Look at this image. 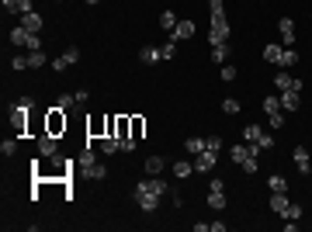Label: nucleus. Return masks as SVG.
<instances>
[{"instance_id":"obj_16","label":"nucleus","mask_w":312,"mask_h":232,"mask_svg":"<svg viewBox=\"0 0 312 232\" xmlns=\"http://www.w3.org/2000/svg\"><path fill=\"white\" fill-rule=\"evenodd\" d=\"M267 187H271V194H288V180H284L281 173L267 177Z\"/></svg>"},{"instance_id":"obj_5","label":"nucleus","mask_w":312,"mask_h":232,"mask_svg":"<svg viewBox=\"0 0 312 232\" xmlns=\"http://www.w3.org/2000/svg\"><path fill=\"white\" fill-rule=\"evenodd\" d=\"M215 163H219V153H208V149H205V153L195 156V173H212Z\"/></svg>"},{"instance_id":"obj_11","label":"nucleus","mask_w":312,"mask_h":232,"mask_svg":"<svg viewBox=\"0 0 312 232\" xmlns=\"http://www.w3.org/2000/svg\"><path fill=\"white\" fill-rule=\"evenodd\" d=\"M195 32H198V25H195V21H177V28H174V35H170V39H174V42H177V39H195Z\"/></svg>"},{"instance_id":"obj_9","label":"nucleus","mask_w":312,"mask_h":232,"mask_svg":"<svg viewBox=\"0 0 312 232\" xmlns=\"http://www.w3.org/2000/svg\"><path fill=\"white\" fill-rule=\"evenodd\" d=\"M302 90H281V111H298Z\"/></svg>"},{"instance_id":"obj_20","label":"nucleus","mask_w":312,"mask_h":232,"mask_svg":"<svg viewBox=\"0 0 312 232\" xmlns=\"http://www.w3.org/2000/svg\"><path fill=\"white\" fill-rule=\"evenodd\" d=\"M28 35H32V32H28L25 25H18V28H11V42H14V45H21V49H25V42H28Z\"/></svg>"},{"instance_id":"obj_42","label":"nucleus","mask_w":312,"mask_h":232,"mask_svg":"<svg viewBox=\"0 0 312 232\" xmlns=\"http://www.w3.org/2000/svg\"><path fill=\"white\" fill-rule=\"evenodd\" d=\"M160 52H163V59H174V56H177V45H174V39H170V42H167Z\"/></svg>"},{"instance_id":"obj_33","label":"nucleus","mask_w":312,"mask_h":232,"mask_svg":"<svg viewBox=\"0 0 312 232\" xmlns=\"http://www.w3.org/2000/svg\"><path fill=\"white\" fill-rule=\"evenodd\" d=\"M11 118H14V128H18V132L28 128V115H25V111H11Z\"/></svg>"},{"instance_id":"obj_14","label":"nucleus","mask_w":312,"mask_h":232,"mask_svg":"<svg viewBox=\"0 0 312 232\" xmlns=\"http://www.w3.org/2000/svg\"><path fill=\"white\" fill-rule=\"evenodd\" d=\"M118 149H121V139H118V135H104V139H101V153H104V156H115Z\"/></svg>"},{"instance_id":"obj_4","label":"nucleus","mask_w":312,"mask_h":232,"mask_svg":"<svg viewBox=\"0 0 312 232\" xmlns=\"http://www.w3.org/2000/svg\"><path fill=\"white\" fill-rule=\"evenodd\" d=\"M135 201H139V208L142 211H156V208H160V194H153V191H146L142 184H135Z\"/></svg>"},{"instance_id":"obj_37","label":"nucleus","mask_w":312,"mask_h":232,"mask_svg":"<svg viewBox=\"0 0 312 232\" xmlns=\"http://www.w3.org/2000/svg\"><path fill=\"white\" fill-rule=\"evenodd\" d=\"M295 49H284V56H281V70H288V66H295Z\"/></svg>"},{"instance_id":"obj_18","label":"nucleus","mask_w":312,"mask_h":232,"mask_svg":"<svg viewBox=\"0 0 312 232\" xmlns=\"http://www.w3.org/2000/svg\"><path fill=\"white\" fill-rule=\"evenodd\" d=\"M163 166H167V163H163V156H149V159H146V173H149V177H160V173H163Z\"/></svg>"},{"instance_id":"obj_13","label":"nucleus","mask_w":312,"mask_h":232,"mask_svg":"<svg viewBox=\"0 0 312 232\" xmlns=\"http://www.w3.org/2000/svg\"><path fill=\"white\" fill-rule=\"evenodd\" d=\"M277 32H281V39H284V45L291 49V42H295V25H291V18H281V25H277Z\"/></svg>"},{"instance_id":"obj_43","label":"nucleus","mask_w":312,"mask_h":232,"mask_svg":"<svg viewBox=\"0 0 312 232\" xmlns=\"http://www.w3.org/2000/svg\"><path fill=\"white\" fill-rule=\"evenodd\" d=\"M63 59H66V66H73V63L80 59V49H66V52H63Z\"/></svg>"},{"instance_id":"obj_2","label":"nucleus","mask_w":312,"mask_h":232,"mask_svg":"<svg viewBox=\"0 0 312 232\" xmlns=\"http://www.w3.org/2000/svg\"><path fill=\"white\" fill-rule=\"evenodd\" d=\"M208 39H212V45L229 42V21H226V11H222V14H212V32H208Z\"/></svg>"},{"instance_id":"obj_10","label":"nucleus","mask_w":312,"mask_h":232,"mask_svg":"<svg viewBox=\"0 0 312 232\" xmlns=\"http://www.w3.org/2000/svg\"><path fill=\"white\" fill-rule=\"evenodd\" d=\"M139 184H142L146 191H153V194H160V197H163V194L170 191V184H167L163 177H146V180H139Z\"/></svg>"},{"instance_id":"obj_52","label":"nucleus","mask_w":312,"mask_h":232,"mask_svg":"<svg viewBox=\"0 0 312 232\" xmlns=\"http://www.w3.org/2000/svg\"><path fill=\"white\" fill-rule=\"evenodd\" d=\"M87 4H90V7H94V4H101V0H87Z\"/></svg>"},{"instance_id":"obj_6","label":"nucleus","mask_w":312,"mask_h":232,"mask_svg":"<svg viewBox=\"0 0 312 232\" xmlns=\"http://www.w3.org/2000/svg\"><path fill=\"white\" fill-rule=\"evenodd\" d=\"M274 87H277V90H302V80H295L288 70H277V77H274Z\"/></svg>"},{"instance_id":"obj_34","label":"nucleus","mask_w":312,"mask_h":232,"mask_svg":"<svg viewBox=\"0 0 312 232\" xmlns=\"http://www.w3.org/2000/svg\"><path fill=\"white\" fill-rule=\"evenodd\" d=\"M56 104H59L63 111H70V108L77 104V94H59V101H56Z\"/></svg>"},{"instance_id":"obj_32","label":"nucleus","mask_w":312,"mask_h":232,"mask_svg":"<svg viewBox=\"0 0 312 232\" xmlns=\"http://www.w3.org/2000/svg\"><path fill=\"white\" fill-rule=\"evenodd\" d=\"M222 111H226L229 118H233V115H239V101H236V97H226V101H222Z\"/></svg>"},{"instance_id":"obj_41","label":"nucleus","mask_w":312,"mask_h":232,"mask_svg":"<svg viewBox=\"0 0 312 232\" xmlns=\"http://www.w3.org/2000/svg\"><path fill=\"white\" fill-rule=\"evenodd\" d=\"M284 218H291V222H298V218H302V204H288V211H284Z\"/></svg>"},{"instance_id":"obj_8","label":"nucleus","mask_w":312,"mask_h":232,"mask_svg":"<svg viewBox=\"0 0 312 232\" xmlns=\"http://www.w3.org/2000/svg\"><path fill=\"white\" fill-rule=\"evenodd\" d=\"M39 153H42L45 159H52V156L59 153V146H56V135H49V132H42V135H39Z\"/></svg>"},{"instance_id":"obj_30","label":"nucleus","mask_w":312,"mask_h":232,"mask_svg":"<svg viewBox=\"0 0 312 232\" xmlns=\"http://www.w3.org/2000/svg\"><path fill=\"white\" fill-rule=\"evenodd\" d=\"M239 170H243V173H257V170H260V166H257V153H250V156L239 163Z\"/></svg>"},{"instance_id":"obj_51","label":"nucleus","mask_w":312,"mask_h":232,"mask_svg":"<svg viewBox=\"0 0 312 232\" xmlns=\"http://www.w3.org/2000/svg\"><path fill=\"white\" fill-rule=\"evenodd\" d=\"M208 191H226V184H222L219 177H212V184H208Z\"/></svg>"},{"instance_id":"obj_35","label":"nucleus","mask_w":312,"mask_h":232,"mask_svg":"<svg viewBox=\"0 0 312 232\" xmlns=\"http://www.w3.org/2000/svg\"><path fill=\"white\" fill-rule=\"evenodd\" d=\"M264 111H267V115L281 111V97H264Z\"/></svg>"},{"instance_id":"obj_23","label":"nucleus","mask_w":312,"mask_h":232,"mask_svg":"<svg viewBox=\"0 0 312 232\" xmlns=\"http://www.w3.org/2000/svg\"><path fill=\"white\" fill-rule=\"evenodd\" d=\"M94 163H97V156H94V153H90V146H87V149H83V153H80V159H77V166H80V170H83V173H87V170H90V166H94Z\"/></svg>"},{"instance_id":"obj_29","label":"nucleus","mask_w":312,"mask_h":232,"mask_svg":"<svg viewBox=\"0 0 312 232\" xmlns=\"http://www.w3.org/2000/svg\"><path fill=\"white\" fill-rule=\"evenodd\" d=\"M226 56H229V45H226V42L212 45V59H215V63H226Z\"/></svg>"},{"instance_id":"obj_50","label":"nucleus","mask_w":312,"mask_h":232,"mask_svg":"<svg viewBox=\"0 0 312 232\" xmlns=\"http://www.w3.org/2000/svg\"><path fill=\"white\" fill-rule=\"evenodd\" d=\"M52 70H59V73H63V70H66V59H63V56H56V59H52Z\"/></svg>"},{"instance_id":"obj_44","label":"nucleus","mask_w":312,"mask_h":232,"mask_svg":"<svg viewBox=\"0 0 312 232\" xmlns=\"http://www.w3.org/2000/svg\"><path fill=\"white\" fill-rule=\"evenodd\" d=\"M222 80L229 83V80H236V66H229V63H222Z\"/></svg>"},{"instance_id":"obj_24","label":"nucleus","mask_w":312,"mask_h":232,"mask_svg":"<svg viewBox=\"0 0 312 232\" xmlns=\"http://www.w3.org/2000/svg\"><path fill=\"white\" fill-rule=\"evenodd\" d=\"M191 173H195V163H188V159H177V163H174V177L184 180V177H191Z\"/></svg>"},{"instance_id":"obj_36","label":"nucleus","mask_w":312,"mask_h":232,"mask_svg":"<svg viewBox=\"0 0 312 232\" xmlns=\"http://www.w3.org/2000/svg\"><path fill=\"white\" fill-rule=\"evenodd\" d=\"M0 153H4V156H14V153H18V142H14V139H4V142H0Z\"/></svg>"},{"instance_id":"obj_38","label":"nucleus","mask_w":312,"mask_h":232,"mask_svg":"<svg viewBox=\"0 0 312 232\" xmlns=\"http://www.w3.org/2000/svg\"><path fill=\"white\" fill-rule=\"evenodd\" d=\"M11 70H18V73H21V70H32V66H28V56H14V59H11Z\"/></svg>"},{"instance_id":"obj_17","label":"nucleus","mask_w":312,"mask_h":232,"mask_svg":"<svg viewBox=\"0 0 312 232\" xmlns=\"http://www.w3.org/2000/svg\"><path fill=\"white\" fill-rule=\"evenodd\" d=\"M288 204H291V201H288V194H271V211H277L281 218H284Z\"/></svg>"},{"instance_id":"obj_31","label":"nucleus","mask_w":312,"mask_h":232,"mask_svg":"<svg viewBox=\"0 0 312 232\" xmlns=\"http://www.w3.org/2000/svg\"><path fill=\"white\" fill-rule=\"evenodd\" d=\"M28 66H32V70L45 66V52H42V49H39V52H28Z\"/></svg>"},{"instance_id":"obj_45","label":"nucleus","mask_w":312,"mask_h":232,"mask_svg":"<svg viewBox=\"0 0 312 232\" xmlns=\"http://www.w3.org/2000/svg\"><path fill=\"white\" fill-rule=\"evenodd\" d=\"M222 146H226V142H222L219 135H212V139H208V153H222Z\"/></svg>"},{"instance_id":"obj_27","label":"nucleus","mask_w":312,"mask_h":232,"mask_svg":"<svg viewBox=\"0 0 312 232\" xmlns=\"http://www.w3.org/2000/svg\"><path fill=\"white\" fill-rule=\"evenodd\" d=\"M142 132H146V118L132 115V139H142Z\"/></svg>"},{"instance_id":"obj_7","label":"nucleus","mask_w":312,"mask_h":232,"mask_svg":"<svg viewBox=\"0 0 312 232\" xmlns=\"http://www.w3.org/2000/svg\"><path fill=\"white\" fill-rule=\"evenodd\" d=\"M291 159H295V166H298V173H312V156H309V149H305V146H295V153H291Z\"/></svg>"},{"instance_id":"obj_25","label":"nucleus","mask_w":312,"mask_h":232,"mask_svg":"<svg viewBox=\"0 0 312 232\" xmlns=\"http://www.w3.org/2000/svg\"><path fill=\"white\" fill-rule=\"evenodd\" d=\"M160 28L174 35V28H177V18H174V11H163V14H160Z\"/></svg>"},{"instance_id":"obj_28","label":"nucleus","mask_w":312,"mask_h":232,"mask_svg":"<svg viewBox=\"0 0 312 232\" xmlns=\"http://www.w3.org/2000/svg\"><path fill=\"white\" fill-rule=\"evenodd\" d=\"M208 204H212L215 211H222V208H226V194H222V191H208Z\"/></svg>"},{"instance_id":"obj_40","label":"nucleus","mask_w":312,"mask_h":232,"mask_svg":"<svg viewBox=\"0 0 312 232\" xmlns=\"http://www.w3.org/2000/svg\"><path fill=\"white\" fill-rule=\"evenodd\" d=\"M87 173H90V177H94V180H104V177H108V170H104V166H101V163H94V166H90V170H87Z\"/></svg>"},{"instance_id":"obj_47","label":"nucleus","mask_w":312,"mask_h":232,"mask_svg":"<svg viewBox=\"0 0 312 232\" xmlns=\"http://www.w3.org/2000/svg\"><path fill=\"white\" fill-rule=\"evenodd\" d=\"M208 7H212V14H222L226 11V0H208Z\"/></svg>"},{"instance_id":"obj_21","label":"nucleus","mask_w":312,"mask_h":232,"mask_svg":"<svg viewBox=\"0 0 312 232\" xmlns=\"http://www.w3.org/2000/svg\"><path fill=\"white\" fill-rule=\"evenodd\" d=\"M281 56H284V49H281V45H267V49H264V59H267V63H274V66H281Z\"/></svg>"},{"instance_id":"obj_49","label":"nucleus","mask_w":312,"mask_h":232,"mask_svg":"<svg viewBox=\"0 0 312 232\" xmlns=\"http://www.w3.org/2000/svg\"><path fill=\"white\" fill-rule=\"evenodd\" d=\"M28 11H35V7H32V0H21V4H18V14H28Z\"/></svg>"},{"instance_id":"obj_12","label":"nucleus","mask_w":312,"mask_h":232,"mask_svg":"<svg viewBox=\"0 0 312 232\" xmlns=\"http://www.w3.org/2000/svg\"><path fill=\"white\" fill-rule=\"evenodd\" d=\"M115 135H118V139H128V135H132V118H128V115H118V118H115Z\"/></svg>"},{"instance_id":"obj_3","label":"nucleus","mask_w":312,"mask_h":232,"mask_svg":"<svg viewBox=\"0 0 312 232\" xmlns=\"http://www.w3.org/2000/svg\"><path fill=\"white\" fill-rule=\"evenodd\" d=\"M243 139L253 142V146H260V149H271V146H274V139H271L267 128H260V125H246V128H243Z\"/></svg>"},{"instance_id":"obj_19","label":"nucleus","mask_w":312,"mask_h":232,"mask_svg":"<svg viewBox=\"0 0 312 232\" xmlns=\"http://www.w3.org/2000/svg\"><path fill=\"white\" fill-rule=\"evenodd\" d=\"M139 59H142L146 66H153V63H160V59H163V52H160V49H153V45H146V49L139 52Z\"/></svg>"},{"instance_id":"obj_15","label":"nucleus","mask_w":312,"mask_h":232,"mask_svg":"<svg viewBox=\"0 0 312 232\" xmlns=\"http://www.w3.org/2000/svg\"><path fill=\"white\" fill-rule=\"evenodd\" d=\"M21 25H25L28 32H39V28H42V14H39V11H28V14H21Z\"/></svg>"},{"instance_id":"obj_26","label":"nucleus","mask_w":312,"mask_h":232,"mask_svg":"<svg viewBox=\"0 0 312 232\" xmlns=\"http://www.w3.org/2000/svg\"><path fill=\"white\" fill-rule=\"evenodd\" d=\"M32 108H35V97H28V94H25V97H18V101L11 104V111H25V115H28Z\"/></svg>"},{"instance_id":"obj_22","label":"nucleus","mask_w":312,"mask_h":232,"mask_svg":"<svg viewBox=\"0 0 312 232\" xmlns=\"http://www.w3.org/2000/svg\"><path fill=\"white\" fill-rule=\"evenodd\" d=\"M184 149L198 156V153H205V149H208V139H184Z\"/></svg>"},{"instance_id":"obj_46","label":"nucleus","mask_w":312,"mask_h":232,"mask_svg":"<svg viewBox=\"0 0 312 232\" xmlns=\"http://www.w3.org/2000/svg\"><path fill=\"white\" fill-rule=\"evenodd\" d=\"M0 4H4L7 14H18V4H21V0H0Z\"/></svg>"},{"instance_id":"obj_1","label":"nucleus","mask_w":312,"mask_h":232,"mask_svg":"<svg viewBox=\"0 0 312 232\" xmlns=\"http://www.w3.org/2000/svg\"><path fill=\"white\" fill-rule=\"evenodd\" d=\"M45 132H49V135H56V139L66 132V111H63L59 104H52V108L45 111Z\"/></svg>"},{"instance_id":"obj_39","label":"nucleus","mask_w":312,"mask_h":232,"mask_svg":"<svg viewBox=\"0 0 312 232\" xmlns=\"http://www.w3.org/2000/svg\"><path fill=\"white\" fill-rule=\"evenodd\" d=\"M267 125H271V128H281V125H284V115H281V111L267 115Z\"/></svg>"},{"instance_id":"obj_48","label":"nucleus","mask_w":312,"mask_h":232,"mask_svg":"<svg viewBox=\"0 0 312 232\" xmlns=\"http://www.w3.org/2000/svg\"><path fill=\"white\" fill-rule=\"evenodd\" d=\"M135 142H139V139H132V135H128V139H121V153H132V149H135Z\"/></svg>"}]
</instances>
